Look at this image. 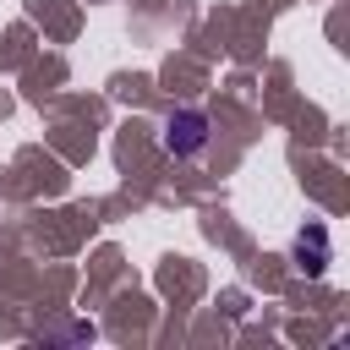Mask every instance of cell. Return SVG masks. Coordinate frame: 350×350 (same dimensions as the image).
<instances>
[{
    "label": "cell",
    "mask_w": 350,
    "mask_h": 350,
    "mask_svg": "<svg viewBox=\"0 0 350 350\" xmlns=\"http://www.w3.org/2000/svg\"><path fill=\"white\" fill-rule=\"evenodd\" d=\"M164 148H170L175 159H191V153H202V148H208V115H197V109H180V115H170V120H164Z\"/></svg>",
    "instance_id": "cell-1"
}]
</instances>
